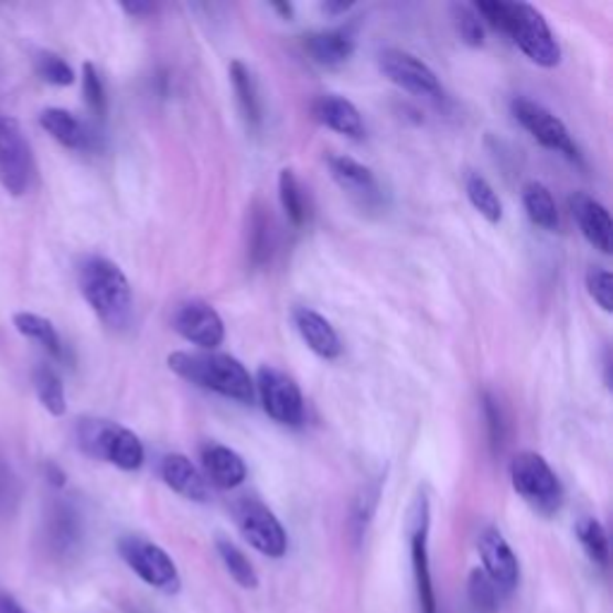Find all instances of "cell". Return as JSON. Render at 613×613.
Instances as JSON below:
<instances>
[{
	"instance_id": "7c38bea8",
	"label": "cell",
	"mask_w": 613,
	"mask_h": 613,
	"mask_svg": "<svg viewBox=\"0 0 613 613\" xmlns=\"http://www.w3.org/2000/svg\"><path fill=\"white\" fill-rule=\"evenodd\" d=\"M379 69L384 77H388L415 96H424V99H441L443 89L434 69L422 63L417 55L400 51V49H386L379 53Z\"/></svg>"
},
{
	"instance_id": "ffe728a7",
	"label": "cell",
	"mask_w": 613,
	"mask_h": 613,
	"mask_svg": "<svg viewBox=\"0 0 613 613\" xmlns=\"http://www.w3.org/2000/svg\"><path fill=\"white\" fill-rule=\"evenodd\" d=\"M161 477L180 496L197 504H206L212 498V490L202 472L192 465V460L183 453H171L161 460Z\"/></svg>"
},
{
	"instance_id": "4fadbf2b",
	"label": "cell",
	"mask_w": 613,
	"mask_h": 613,
	"mask_svg": "<svg viewBox=\"0 0 613 613\" xmlns=\"http://www.w3.org/2000/svg\"><path fill=\"white\" fill-rule=\"evenodd\" d=\"M173 329L204 351H214L226 341V326H223L221 314L204 300H187L180 304L173 314Z\"/></svg>"
},
{
	"instance_id": "ab89813d",
	"label": "cell",
	"mask_w": 613,
	"mask_h": 613,
	"mask_svg": "<svg viewBox=\"0 0 613 613\" xmlns=\"http://www.w3.org/2000/svg\"><path fill=\"white\" fill-rule=\"evenodd\" d=\"M0 613H30L15 596L8 592H0Z\"/></svg>"
},
{
	"instance_id": "8992f818",
	"label": "cell",
	"mask_w": 613,
	"mask_h": 613,
	"mask_svg": "<svg viewBox=\"0 0 613 613\" xmlns=\"http://www.w3.org/2000/svg\"><path fill=\"white\" fill-rule=\"evenodd\" d=\"M120 559L130 566L135 576L142 578L149 588L159 590L163 594H175L180 590V573L178 566L159 545L139 537V535H125L118 541Z\"/></svg>"
},
{
	"instance_id": "277c9868",
	"label": "cell",
	"mask_w": 613,
	"mask_h": 613,
	"mask_svg": "<svg viewBox=\"0 0 613 613\" xmlns=\"http://www.w3.org/2000/svg\"><path fill=\"white\" fill-rule=\"evenodd\" d=\"M79 449L92 458L106 460L125 472H135L144 465V445L135 431L108 420H79L77 424Z\"/></svg>"
},
{
	"instance_id": "cb8c5ba5",
	"label": "cell",
	"mask_w": 613,
	"mask_h": 613,
	"mask_svg": "<svg viewBox=\"0 0 613 613\" xmlns=\"http://www.w3.org/2000/svg\"><path fill=\"white\" fill-rule=\"evenodd\" d=\"M523 206L535 226L545 228V230H559L561 216H559V208H556V202H553L547 185L537 183V180L527 183L523 187Z\"/></svg>"
},
{
	"instance_id": "d590c367",
	"label": "cell",
	"mask_w": 613,
	"mask_h": 613,
	"mask_svg": "<svg viewBox=\"0 0 613 613\" xmlns=\"http://www.w3.org/2000/svg\"><path fill=\"white\" fill-rule=\"evenodd\" d=\"M36 73L41 79H46L49 85H55V87H69L75 82V69L69 67L61 55L49 53V51L36 55Z\"/></svg>"
},
{
	"instance_id": "30bf717a",
	"label": "cell",
	"mask_w": 613,
	"mask_h": 613,
	"mask_svg": "<svg viewBox=\"0 0 613 613\" xmlns=\"http://www.w3.org/2000/svg\"><path fill=\"white\" fill-rule=\"evenodd\" d=\"M235 523L249 547L269 559H281L288 551V535L281 520L257 498H243L235 504Z\"/></svg>"
},
{
	"instance_id": "ba28073f",
	"label": "cell",
	"mask_w": 613,
	"mask_h": 613,
	"mask_svg": "<svg viewBox=\"0 0 613 613\" xmlns=\"http://www.w3.org/2000/svg\"><path fill=\"white\" fill-rule=\"evenodd\" d=\"M32 178L34 157L20 122L10 116H0V185L15 197H22L32 187Z\"/></svg>"
},
{
	"instance_id": "9a60e30c",
	"label": "cell",
	"mask_w": 613,
	"mask_h": 613,
	"mask_svg": "<svg viewBox=\"0 0 613 613\" xmlns=\"http://www.w3.org/2000/svg\"><path fill=\"white\" fill-rule=\"evenodd\" d=\"M477 549L484 563V576L490 578L501 592H513L520 582V563L506 537L496 527H486L480 535Z\"/></svg>"
},
{
	"instance_id": "f546056e",
	"label": "cell",
	"mask_w": 613,
	"mask_h": 613,
	"mask_svg": "<svg viewBox=\"0 0 613 613\" xmlns=\"http://www.w3.org/2000/svg\"><path fill=\"white\" fill-rule=\"evenodd\" d=\"M34 388L36 396L53 417H63L67 410V398H65V388L61 376L55 374L49 365H39L34 369Z\"/></svg>"
},
{
	"instance_id": "5b68a950",
	"label": "cell",
	"mask_w": 613,
	"mask_h": 613,
	"mask_svg": "<svg viewBox=\"0 0 613 613\" xmlns=\"http://www.w3.org/2000/svg\"><path fill=\"white\" fill-rule=\"evenodd\" d=\"M510 482L529 506L541 515L559 513L563 506V486L545 458L523 451L510 463Z\"/></svg>"
},
{
	"instance_id": "4dcf8cb0",
	"label": "cell",
	"mask_w": 613,
	"mask_h": 613,
	"mask_svg": "<svg viewBox=\"0 0 613 613\" xmlns=\"http://www.w3.org/2000/svg\"><path fill=\"white\" fill-rule=\"evenodd\" d=\"M576 535L584 553L590 556L592 563L599 568L609 566V537L604 525L596 518H580L576 525Z\"/></svg>"
},
{
	"instance_id": "1f68e13d",
	"label": "cell",
	"mask_w": 613,
	"mask_h": 613,
	"mask_svg": "<svg viewBox=\"0 0 613 613\" xmlns=\"http://www.w3.org/2000/svg\"><path fill=\"white\" fill-rule=\"evenodd\" d=\"M51 541L58 551H69L79 541V518L69 506H58L53 513Z\"/></svg>"
},
{
	"instance_id": "5bb4252c",
	"label": "cell",
	"mask_w": 613,
	"mask_h": 613,
	"mask_svg": "<svg viewBox=\"0 0 613 613\" xmlns=\"http://www.w3.org/2000/svg\"><path fill=\"white\" fill-rule=\"evenodd\" d=\"M331 178L336 180V185L351 197L359 208H367V212H376L384 204V190L379 185V180L367 169V165L357 163L351 157H338V153H331L326 159Z\"/></svg>"
},
{
	"instance_id": "603a6c76",
	"label": "cell",
	"mask_w": 613,
	"mask_h": 613,
	"mask_svg": "<svg viewBox=\"0 0 613 613\" xmlns=\"http://www.w3.org/2000/svg\"><path fill=\"white\" fill-rule=\"evenodd\" d=\"M230 82H233V89L238 94V104L240 110L245 116V122L249 130H259L261 125V101H259V89H257V82L255 75L249 73V67L240 61H233L230 63Z\"/></svg>"
},
{
	"instance_id": "52a82bcc",
	"label": "cell",
	"mask_w": 613,
	"mask_h": 613,
	"mask_svg": "<svg viewBox=\"0 0 613 613\" xmlns=\"http://www.w3.org/2000/svg\"><path fill=\"white\" fill-rule=\"evenodd\" d=\"M510 114L541 147L561 153L568 161L582 163V153L573 142V137H570L566 125L556 118L549 108L533 99H525V96H515L510 101Z\"/></svg>"
},
{
	"instance_id": "d6a6232c",
	"label": "cell",
	"mask_w": 613,
	"mask_h": 613,
	"mask_svg": "<svg viewBox=\"0 0 613 613\" xmlns=\"http://www.w3.org/2000/svg\"><path fill=\"white\" fill-rule=\"evenodd\" d=\"M482 408H484V417H486V429H490V445L492 453H501L506 445L508 439V422H506V412L501 408V402L494 394L486 391L482 396Z\"/></svg>"
},
{
	"instance_id": "9c48e42d",
	"label": "cell",
	"mask_w": 613,
	"mask_h": 613,
	"mask_svg": "<svg viewBox=\"0 0 613 613\" xmlns=\"http://www.w3.org/2000/svg\"><path fill=\"white\" fill-rule=\"evenodd\" d=\"M255 388L259 391L264 412L273 422L286 427H300L304 422V398L292 376L271 365H264L257 372Z\"/></svg>"
},
{
	"instance_id": "74e56055",
	"label": "cell",
	"mask_w": 613,
	"mask_h": 613,
	"mask_svg": "<svg viewBox=\"0 0 613 613\" xmlns=\"http://www.w3.org/2000/svg\"><path fill=\"white\" fill-rule=\"evenodd\" d=\"M379 494H381V482H374L365 490L359 492V496L355 498V506H353V529H355V537L359 539L365 535V529L372 520V515L376 510V504H379Z\"/></svg>"
},
{
	"instance_id": "7a4b0ae2",
	"label": "cell",
	"mask_w": 613,
	"mask_h": 613,
	"mask_svg": "<svg viewBox=\"0 0 613 613\" xmlns=\"http://www.w3.org/2000/svg\"><path fill=\"white\" fill-rule=\"evenodd\" d=\"M77 283L94 314L110 329H125L132 322V288L116 261L89 255L79 261Z\"/></svg>"
},
{
	"instance_id": "3957f363",
	"label": "cell",
	"mask_w": 613,
	"mask_h": 613,
	"mask_svg": "<svg viewBox=\"0 0 613 613\" xmlns=\"http://www.w3.org/2000/svg\"><path fill=\"white\" fill-rule=\"evenodd\" d=\"M169 367L185 381L202 386L223 398L252 402L255 381L240 359L221 353H171Z\"/></svg>"
},
{
	"instance_id": "83f0119b",
	"label": "cell",
	"mask_w": 613,
	"mask_h": 613,
	"mask_svg": "<svg viewBox=\"0 0 613 613\" xmlns=\"http://www.w3.org/2000/svg\"><path fill=\"white\" fill-rule=\"evenodd\" d=\"M216 551L221 556L223 566L230 573V578L240 584L243 590H257L259 588V576L252 566V561L233 545L230 539H216Z\"/></svg>"
},
{
	"instance_id": "e575fe53",
	"label": "cell",
	"mask_w": 613,
	"mask_h": 613,
	"mask_svg": "<svg viewBox=\"0 0 613 613\" xmlns=\"http://www.w3.org/2000/svg\"><path fill=\"white\" fill-rule=\"evenodd\" d=\"M467 594H470V602L475 609L484 611V613H494L498 609V596L501 590L496 584L484 576V570H472L470 580H467Z\"/></svg>"
},
{
	"instance_id": "ee69618b",
	"label": "cell",
	"mask_w": 613,
	"mask_h": 613,
	"mask_svg": "<svg viewBox=\"0 0 613 613\" xmlns=\"http://www.w3.org/2000/svg\"><path fill=\"white\" fill-rule=\"evenodd\" d=\"M273 10H276V12H281L283 20H290V18H292V12H295V10H292L290 3H273Z\"/></svg>"
},
{
	"instance_id": "d6986e66",
	"label": "cell",
	"mask_w": 613,
	"mask_h": 613,
	"mask_svg": "<svg viewBox=\"0 0 613 613\" xmlns=\"http://www.w3.org/2000/svg\"><path fill=\"white\" fill-rule=\"evenodd\" d=\"M312 116L333 132H341L353 139L365 137V120H362L357 106L353 101H347L345 96L338 94L316 96L312 104Z\"/></svg>"
},
{
	"instance_id": "8d00e7d4",
	"label": "cell",
	"mask_w": 613,
	"mask_h": 613,
	"mask_svg": "<svg viewBox=\"0 0 613 613\" xmlns=\"http://www.w3.org/2000/svg\"><path fill=\"white\" fill-rule=\"evenodd\" d=\"M82 92H85V101L92 108V114L96 118H104L106 116V87H104L99 69H96L92 63H85V67H82Z\"/></svg>"
},
{
	"instance_id": "d4e9b609",
	"label": "cell",
	"mask_w": 613,
	"mask_h": 613,
	"mask_svg": "<svg viewBox=\"0 0 613 613\" xmlns=\"http://www.w3.org/2000/svg\"><path fill=\"white\" fill-rule=\"evenodd\" d=\"M12 324H15V329L22 333L24 338L36 341L39 345H44L53 357L63 359L65 351H63L61 333L55 331V326L49 322V319L32 314V312H18L15 319H12Z\"/></svg>"
},
{
	"instance_id": "44dd1931",
	"label": "cell",
	"mask_w": 613,
	"mask_h": 613,
	"mask_svg": "<svg viewBox=\"0 0 613 613\" xmlns=\"http://www.w3.org/2000/svg\"><path fill=\"white\" fill-rule=\"evenodd\" d=\"M302 44L314 63L324 65V67H338L353 58L355 34H353V30H347V26H341V30L310 32V34H304Z\"/></svg>"
},
{
	"instance_id": "b9f144b4",
	"label": "cell",
	"mask_w": 613,
	"mask_h": 613,
	"mask_svg": "<svg viewBox=\"0 0 613 613\" xmlns=\"http://www.w3.org/2000/svg\"><path fill=\"white\" fill-rule=\"evenodd\" d=\"M353 8V3H331V0H326V3L322 6V10L326 12V15L331 18H338V15H345L347 10Z\"/></svg>"
},
{
	"instance_id": "2e32d148",
	"label": "cell",
	"mask_w": 613,
	"mask_h": 613,
	"mask_svg": "<svg viewBox=\"0 0 613 613\" xmlns=\"http://www.w3.org/2000/svg\"><path fill=\"white\" fill-rule=\"evenodd\" d=\"M570 214H573L580 233L599 252L609 255L611 252V235H613V226H611V216L606 212V206L602 202H596L594 197H590L588 192H576L570 194L568 200Z\"/></svg>"
},
{
	"instance_id": "ac0fdd59",
	"label": "cell",
	"mask_w": 613,
	"mask_h": 613,
	"mask_svg": "<svg viewBox=\"0 0 613 613\" xmlns=\"http://www.w3.org/2000/svg\"><path fill=\"white\" fill-rule=\"evenodd\" d=\"M292 322H295L298 333L314 355L324 357V359H338L341 357L343 343L338 338L336 329L331 326L326 316L310 310V306H298V310L292 312Z\"/></svg>"
},
{
	"instance_id": "836d02e7",
	"label": "cell",
	"mask_w": 613,
	"mask_h": 613,
	"mask_svg": "<svg viewBox=\"0 0 613 613\" xmlns=\"http://www.w3.org/2000/svg\"><path fill=\"white\" fill-rule=\"evenodd\" d=\"M451 12H453L455 32H458L460 39H463V44H467L472 49L484 46V24H482L480 15L475 12V8L455 3L451 8Z\"/></svg>"
},
{
	"instance_id": "484cf974",
	"label": "cell",
	"mask_w": 613,
	"mask_h": 613,
	"mask_svg": "<svg viewBox=\"0 0 613 613\" xmlns=\"http://www.w3.org/2000/svg\"><path fill=\"white\" fill-rule=\"evenodd\" d=\"M273 255V223L267 208L261 204L255 206L252 218H249V261L255 267H264L271 261Z\"/></svg>"
},
{
	"instance_id": "8fae6325",
	"label": "cell",
	"mask_w": 613,
	"mask_h": 613,
	"mask_svg": "<svg viewBox=\"0 0 613 613\" xmlns=\"http://www.w3.org/2000/svg\"><path fill=\"white\" fill-rule=\"evenodd\" d=\"M410 553H412V573L417 584V599H420L422 613H437V594L434 580L429 568V501L424 494L415 498L410 510Z\"/></svg>"
},
{
	"instance_id": "6da1fadb",
	"label": "cell",
	"mask_w": 613,
	"mask_h": 613,
	"mask_svg": "<svg viewBox=\"0 0 613 613\" xmlns=\"http://www.w3.org/2000/svg\"><path fill=\"white\" fill-rule=\"evenodd\" d=\"M482 24L508 34L529 61L541 67H556L561 63V46L556 41L549 22L529 3H504V0H480L472 6Z\"/></svg>"
},
{
	"instance_id": "f35d334b",
	"label": "cell",
	"mask_w": 613,
	"mask_h": 613,
	"mask_svg": "<svg viewBox=\"0 0 613 613\" xmlns=\"http://www.w3.org/2000/svg\"><path fill=\"white\" fill-rule=\"evenodd\" d=\"M588 290L592 300L602 306L604 312L613 310V276L611 271L596 267L588 271Z\"/></svg>"
},
{
	"instance_id": "e0dca14e",
	"label": "cell",
	"mask_w": 613,
	"mask_h": 613,
	"mask_svg": "<svg viewBox=\"0 0 613 613\" xmlns=\"http://www.w3.org/2000/svg\"><path fill=\"white\" fill-rule=\"evenodd\" d=\"M204 480L212 482L218 490H235L247 480V465L240 453L216 441H208L200 451Z\"/></svg>"
},
{
	"instance_id": "f1b7e54d",
	"label": "cell",
	"mask_w": 613,
	"mask_h": 613,
	"mask_svg": "<svg viewBox=\"0 0 613 613\" xmlns=\"http://www.w3.org/2000/svg\"><path fill=\"white\" fill-rule=\"evenodd\" d=\"M465 192L470 204L475 206L486 221L498 223L504 218V204H501V197L492 187L490 180L482 178L480 173H470L465 180Z\"/></svg>"
},
{
	"instance_id": "60d3db41",
	"label": "cell",
	"mask_w": 613,
	"mask_h": 613,
	"mask_svg": "<svg viewBox=\"0 0 613 613\" xmlns=\"http://www.w3.org/2000/svg\"><path fill=\"white\" fill-rule=\"evenodd\" d=\"M122 10L132 18H144V15H151V12H157V6H151V3H122Z\"/></svg>"
},
{
	"instance_id": "7bdbcfd3",
	"label": "cell",
	"mask_w": 613,
	"mask_h": 613,
	"mask_svg": "<svg viewBox=\"0 0 613 613\" xmlns=\"http://www.w3.org/2000/svg\"><path fill=\"white\" fill-rule=\"evenodd\" d=\"M46 477L51 480L53 486H63L65 484V472L58 465H53V463L46 465Z\"/></svg>"
},
{
	"instance_id": "4316f807",
	"label": "cell",
	"mask_w": 613,
	"mask_h": 613,
	"mask_svg": "<svg viewBox=\"0 0 613 613\" xmlns=\"http://www.w3.org/2000/svg\"><path fill=\"white\" fill-rule=\"evenodd\" d=\"M278 197H281V206L288 221L295 228H302L306 218H310V204H306V194L300 185L298 175L290 169L281 171V175H278Z\"/></svg>"
},
{
	"instance_id": "7402d4cb",
	"label": "cell",
	"mask_w": 613,
	"mask_h": 613,
	"mask_svg": "<svg viewBox=\"0 0 613 613\" xmlns=\"http://www.w3.org/2000/svg\"><path fill=\"white\" fill-rule=\"evenodd\" d=\"M39 125L55 139V142L67 149H75V151L94 149V132L65 108H46L44 114L39 116Z\"/></svg>"
}]
</instances>
